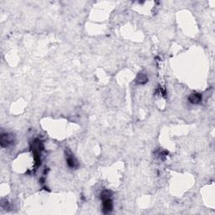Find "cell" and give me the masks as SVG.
<instances>
[{"mask_svg":"<svg viewBox=\"0 0 215 215\" xmlns=\"http://www.w3.org/2000/svg\"><path fill=\"white\" fill-rule=\"evenodd\" d=\"M1 146L3 147V148H4V147H8L9 145H10L12 143H13V141H14V138H13V136L10 135V134H3L2 135H1Z\"/></svg>","mask_w":215,"mask_h":215,"instance_id":"cell-1","label":"cell"},{"mask_svg":"<svg viewBox=\"0 0 215 215\" xmlns=\"http://www.w3.org/2000/svg\"><path fill=\"white\" fill-rule=\"evenodd\" d=\"M66 162H67V165L71 168H75L78 166L77 161L75 159V157L73 155H71V154H68L66 155Z\"/></svg>","mask_w":215,"mask_h":215,"instance_id":"cell-2","label":"cell"},{"mask_svg":"<svg viewBox=\"0 0 215 215\" xmlns=\"http://www.w3.org/2000/svg\"><path fill=\"white\" fill-rule=\"evenodd\" d=\"M189 100L192 103H200L202 100L201 94H193L189 97Z\"/></svg>","mask_w":215,"mask_h":215,"instance_id":"cell-3","label":"cell"},{"mask_svg":"<svg viewBox=\"0 0 215 215\" xmlns=\"http://www.w3.org/2000/svg\"><path fill=\"white\" fill-rule=\"evenodd\" d=\"M147 81H148V78H147V77L144 75V74H140V75L138 76V77H137V82H138L139 83H140V84H144Z\"/></svg>","mask_w":215,"mask_h":215,"instance_id":"cell-4","label":"cell"}]
</instances>
